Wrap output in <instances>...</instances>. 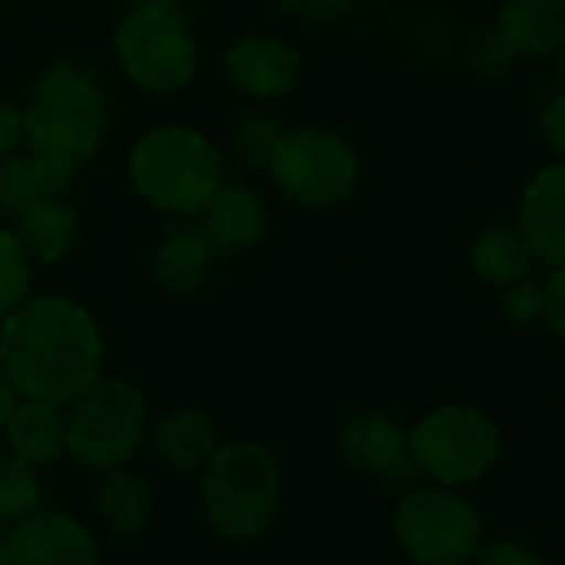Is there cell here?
Wrapping results in <instances>:
<instances>
[{
  "label": "cell",
  "mask_w": 565,
  "mask_h": 565,
  "mask_svg": "<svg viewBox=\"0 0 565 565\" xmlns=\"http://www.w3.org/2000/svg\"><path fill=\"white\" fill-rule=\"evenodd\" d=\"M303 57L294 44L269 38V34H246L223 54L226 81L256 100H273L290 94L300 81Z\"/></svg>",
  "instance_id": "cell-12"
},
{
  "label": "cell",
  "mask_w": 565,
  "mask_h": 565,
  "mask_svg": "<svg viewBox=\"0 0 565 565\" xmlns=\"http://www.w3.org/2000/svg\"><path fill=\"white\" fill-rule=\"evenodd\" d=\"M279 505V466L259 443L216 446L203 466V509L226 539H256Z\"/></svg>",
  "instance_id": "cell-4"
},
{
  "label": "cell",
  "mask_w": 565,
  "mask_h": 565,
  "mask_svg": "<svg viewBox=\"0 0 565 565\" xmlns=\"http://www.w3.org/2000/svg\"><path fill=\"white\" fill-rule=\"evenodd\" d=\"M337 446L350 466L373 476L393 495L419 486V469L409 456V433L383 413L350 416L340 426Z\"/></svg>",
  "instance_id": "cell-10"
},
{
  "label": "cell",
  "mask_w": 565,
  "mask_h": 565,
  "mask_svg": "<svg viewBox=\"0 0 565 565\" xmlns=\"http://www.w3.org/2000/svg\"><path fill=\"white\" fill-rule=\"evenodd\" d=\"M77 170L38 150L0 157V213H18L44 196H67Z\"/></svg>",
  "instance_id": "cell-17"
},
{
  "label": "cell",
  "mask_w": 565,
  "mask_h": 565,
  "mask_svg": "<svg viewBox=\"0 0 565 565\" xmlns=\"http://www.w3.org/2000/svg\"><path fill=\"white\" fill-rule=\"evenodd\" d=\"M216 253L220 249L203 223H190V216H180V223L163 233L153 253V279L170 294H193Z\"/></svg>",
  "instance_id": "cell-15"
},
{
  "label": "cell",
  "mask_w": 565,
  "mask_h": 565,
  "mask_svg": "<svg viewBox=\"0 0 565 565\" xmlns=\"http://www.w3.org/2000/svg\"><path fill=\"white\" fill-rule=\"evenodd\" d=\"M114 54L127 81L147 94H180L193 84L200 54L180 8H134L114 31Z\"/></svg>",
  "instance_id": "cell-7"
},
{
  "label": "cell",
  "mask_w": 565,
  "mask_h": 565,
  "mask_svg": "<svg viewBox=\"0 0 565 565\" xmlns=\"http://www.w3.org/2000/svg\"><path fill=\"white\" fill-rule=\"evenodd\" d=\"M502 452V436L495 423L469 403H443L429 409L409 429V456L436 486H469L479 482Z\"/></svg>",
  "instance_id": "cell-6"
},
{
  "label": "cell",
  "mask_w": 565,
  "mask_h": 565,
  "mask_svg": "<svg viewBox=\"0 0 565 565\" xmlns=\"http://www.w3.org/2000/svg\"><path fill=\"white\" fill-rule=\"evenodd\" d=\"M200 216L216 249H226V253L256 246L269 230V213H266L263 196L243 183H220L216 193L200 210Z\"/></svg>",
  "instance_id": "cell-14"
},
{
  "label": "cell",
  "mask_w": 565,
  "mask_h": 565,
  "mask_svg": "<svg viewBox=\"0 0 565 565\" xmlns=\"http://www.w3.org/2000/svg\"><path fill=\"white\" fill-rule=\"evenodd\" d=\"M542 303H545V290H542V282L532 279V276L515 279L502 290V313L515 327L542 323Z\"/></svg>",
  "instance_id": "cell-27"
},
{
  "label": "cell",
  "mask_w": 565,
  "mask_h": 565,
  "mask_svg": "<svg viewBox=\"0 0 565 565\" xmlns=\"http://www.w3.org/2000/svg\"><path fill=\"white\" fill-rule=\"evenodd\" d=\"M519 230L535 259L548 269L565 266V163L542 167L522 190Z\"/></svg>",
  "instance_id": "cell-13"
},
{
  "label": "cell",
  "mask_w": 565,
  "mask_h": 565,
  "mask_svg": "<svg viewBox=\"0 0 565 565\" xmlns=\"http://www.w3.org/2000/svg\"><path fill=\"white\" fill-rule=\"evenodd\" d=\"M269 173L287 200L307 210H327L356 190L360 157L337 130L297 127L282 130L269 160Z\"/></svg>",
  "instance_id": "cell-8"
},
{
  "label": "cell",
  "mask_w": 565,
  "mask_h": 565,
  "mask_svg": "<svg viewBox=\"0 0 565 565\" xmlns=\"http://www.w3.org/2000/svg\"><path fill=\"white\" fill-rule=\"evenodd\" d=\"M393 535L416 565L469 562L482 542L476 505L449 486H413L393 512Z\"/></svg>",
  "instance_id": "cell-9"
},
{
  "label": "cell",
  "mask_w": 565,
  "mask_h": 565,
  "mask_svg": "<svg viewBox=\"0 0 565 565\" xmlns=\"http://www.w3.org/2000/svg\"><path fill=\"white\" fill-rule=\"evenodd\" d=\"M41 505V479L18 452L0 449V519L18 522Z\"/></svg>",
  "instance_id": "cell-23"
},
{
  "label": "cell",
  "mask_w": 565,
  "mask_h": 565,
  "mask_svg": "<svg viewBox=\"0 0 565 565\" xmlns=\"http://www.w3.org/2000/svg\"><path fill=\"white\" fill-rule=\"evenodd\" d=\"M495 28L519 57H552L565 44V0H502Z\"/></svg>",
  "instance_id": "cell-18"
},
{
  "label": "cell",
  "mask_w": 565,
  "mask_h": 565,
  "mask_svg": "<svg viewBox=\"0 0 565 565\" xmlns=\"http://www.w3.org/2000/svg\"><path fill=\"white\" fill-rule=\"evenodd\" d=\"M216 446H220L216 443V426L200 409H173L153 429L157 456L167 466L180 469V472L203 469L206 459L216 452Z\"/></svg>",
  "instance_id": "cell-21"
},
{
  "label": "cell",
  "mask_w": 565,
  "mask_h": 565,
  "mask_svg": "<svg viewBox=\"0 0 565 565\" xmlns=\"http://www.w3.org/2000/svg\"><path fill=\"white\" fill-rule=\"evenodd\" d=\"M279 137H282V127H279L276 117H269V114H243V117H236L230 140H233V153H236L239 163H246L249 170H263V167H269Z\"/></svg>",
  "instance_id": "cell-25"
},
{
  "label": "cell",
  "mask_w": 565,
  "mask_h": 565,
  "mask_svg": "<svg viewBox=\"0 0 565 565\" xmlns=\"http://www.w3.org/2000/svg\"><path fill=\"white\" fill-rule=\"evenodd\" d=\"M97 512L104 515V522L114 532L134 535L153 515V489L143 476L117 466V469L104 472V482L97 492Z\"/></svg>",
  "instance_id": "cell-22"
},
{
  "label": "cell",
  "mask_w": 565,
  "mask_h": 565,
  "mask_svg": "<svg viewBox=\"0 0 565 565\" xmlns=\"http://www.w3.org/2000/svg\"><path fill=\"white\" fill-rule=\"evenodd\" d=\"M469 565H545V562L522 539H495V542H486V545L479 542Z\"/></svg>",
  "instance_id": "cell-28"
},
{
  "label": "cell",
  "mask_w": 565,
  "mask_h": 565,
  "mask_svg": "<svg viewBox=\"0 0 565 565\" xmlns=\"http://www.w3.org/2000/svg\"><path fill=\"white\" fill-rule=\"evenodd\" d=\"M183 0H134V8H180Z\"/></svg>",
  "instance_id": "cell-35"
},
{
  "label": "cell",
  "mask_w": 565,
  "mask_h": 565,
  "mask_svg": "<svg viewBox=\"0 0 565 565\" xmlns=\"http://www.w3.org/2000/svg\"><path fill=\"white\" fill-rule=\"evenodd\" d=\"M24 147V110L0 100V157Z\"/></svg>",
  "instance_id": "cell-32"
},
{
  "label": "cell",
  "mask_w": 565,
  "mask_h": 565,
  "mask_svg": "<svg viewBox=\"0 0 565 565\" xmlns=\"http://www.w3.org/2000/svg\"><path fill=\"white\" fill-rule=\"evenodd\" d=\"M147 433V403L137 386L97 376L67 403V452L94 472L127 466Z\"/></svg>",
  "instance_id": "cell-5"
},
{
  "label": "cell",
  "mask_w": 565,
  "mask_h": 565,
  "mask_svg": "<svg viewBox=\"0 0 565 565\" xmlns=\"http://www.w3.org/2000/svg\"><path fill=\"white\" fill-rule=\"evenodd\" d=\"M535 253L515 226H489L469 246V266L486 287L505 290L509 282L532 273Z\"/></svg>",
  "instance_id": "cell-20"
},
{
  "label": "cell",
  "mask_w": 565,
  "mask_h": 565,
  "mask_svg": "<svg viewBox=\"0 0 565 565\" xmlns=\"http://www.w3.org/2000/svg\"><path fill=\"white\" fill-rule=\"evenodd\" d=\"M0 565H14V555H11V542L0 535Z\"/></svg>",
  "instance_id": "cell-36"
},
{
  "label": "cell",
  "mask_w": 565,
  "mask_h": 565,
  "mask_svg": "<svg viewBox=\"0 0 565 565\" xmlns=\"http://www.w3.org/2000/svg\"><path fill=\"white\" fill-rule=\"evenodd\" d=\"M542 137L548 143V150L555 153V160L565 163V90H558L545 110H542Z\"/></svg>",
  "instance_id": "cell-31"
},
{
  "label": "cell",
  "mask_w": 565,
  "mask_h": 565,
  "mask_svg": "<svg viewBox=\"0 0 565 565\" xmlns=\"http://www.w3.org/2000/svg\"><path fill=\"white\" fill-rule=\"evenodd\" d=\"M11 452L31 466H51L67 452V409L41 399H21L4 426Z\"/></svg>",
  "instance_id": "cell-19"
},
{
  "label": "cell",
  "mask_w": 565,
  "mask_h": 565,
  "mask_svg": "<svg viewBox=\"0 0 565 565\" xmlns=\"http://www.w3.org/2000/svg\"><path fill=\"white\" fill-rule=\"evenodd\" d=\"M552 57H555V84H558V90H565V44Z\"/></svg>",
  "instance_id": "cell-34"
},
{
  "label": "cell",
  "mask_w": 565,
  "mask_h": 565,
  "mask_svg": "<svg viewBox=\"0 0 565 565\" xmlns=\"http://www.w3.org/2000/svg\"><path fill=\"white\" fill-rule=\"evenodd\" d=\"M127 173L134 190L167 216H200L223 183V163L213 140L180 124L147 130L130 150Z\"/></svg>",
  "instance_id": "cell-3"
},
{
  "label": "cell",
  "mask_w": 565,
  "mask_h": 565,
  "mask_svg": "<svg viewBox=\"0 0 565 565\" xmlns=\"http://www.w3.org/2000/svg\"><path fill=\"white\" fill-rule=\"evenodd\" d=\"M110 97L100 77L74 61L51 64L24 104V143L74 170L90 163L104 143Z\"/></svg>",
  "instance_id": "cell-2"
},
{
  "label": "cell",
  "mask_w": 565,
  "mask_h": 565,
  "mask_svg": "<svg viewBox=\"0 0 565 565\" xmlns=\"http://www.w3.org/2000/svg\"><path fill=\"white\" fill-rule=\"evenodd\" d=\"M18 403H21V396H18V390H14L11 376L4 373V366H0V429L8 426V419H11V413H14Z\"/></svg>",
  "instance_id": "cell-33"
},
{
  "label": "cell",
  "mask_w": 565,
  "mask_h": 565,
  "mask_svg": "<svg viewBox=\"0 0 565 565\" xmlns=\"http://www.w3.org/2000/svg\"><path fill=\"white\" fill-rule=\"evenodd\" d=\"M276 4L294 14V18H303V21H313V24H323V21H337L350 11L353 0H276Z\"/></svg>",
  "instance_id": "cell-30"
},
{
  "label": "cell",
  "mask_w": 565,
  "mask_h": 565,
  "mask_svg": "<svg viewBox=\"0 0 565 565\" xmlns=\"http://www.w3.org/2000/svg\"><path fill=\"white\" fill-rule=\"evenodd\" d=\"M545 303H542V323L552 330L555 340L565 343V266H555L548 279L542 282Z\"/></svg>",
  "instance_id": "cell-29"
},
{
  "label": "cell",
  "mask_w": 565,
  "mask_h": 565,
  "mask_svg": "<svg viewBox=\"0 0 565 565\" xmlns=\"http://www.w3.org/2000/svg\"><path fill=\"white\" fill-rule=\"evenodd\" d=\"M14 236L28 249L31 263H61L81 239V216L67 196H44L14 213Z\"/></svg>",
  "instance_id": "cell-16"
},
{
  "label": "cell",
  "mask_w": 565,
  "mask_h": 565,
  "mask_svg": "<svg viewBox=\"0 0 565 565\" xmlns=\"http://www.w3.org/2000/svg\"><path fill=\"white\" fill-rule=\"evenodd\" d=\"M0 366L21 399L67 406L104 376V337L71 297H28L0 323Z\"/></svg>",
  "instance_id": "cell-1"
},
{
  "label": "cell",
  "mask_w": 565,
  "mask_h": 565,
  "mask_svg": "<svg viewBox=\"0 0 565 565\" xmlns=\"http://www.w3.org/2000/svg\"><path fill=\"white\" fill-rule=\"evenodd\" d=\"M14 565H100L97 539L67 512H41L18 519L11 535Z\"/></svg>",
  "instance_id": "cell-11"
},
{
  "label": "cell",
  "mask_w": 565,
  "mask_h": 565,
  "mask_svg": "<svg viewBox=\"0 0 565 565\" xmlns=\"http://www.w3.org/2000/svg\"><path fill=\"white\" fill-rule=\"evenodd\" d=\"M515 61H519V51L509 44V38H505L495 24L479 28V31L469 38L466 64H469L479 77L499 81V77H505V74L515 67Z\"/></svg>",
  "instance_id": "cell-26"
},
{
  "label": "cell",
  "mask_w": 565,
  "mask_h": 565,
  "mask_svg": "<svg viewBox=\"0 0 565 565\" xmlns=\"http://www.w3.org/2000/svg\"><path fill=\"white\" fill-rule=\"evenodd\" d=\"M31 256L11 226H0V323L31 297Z\"/></svg>",
  "instance_id": "cell-24"
}]
</instances>
